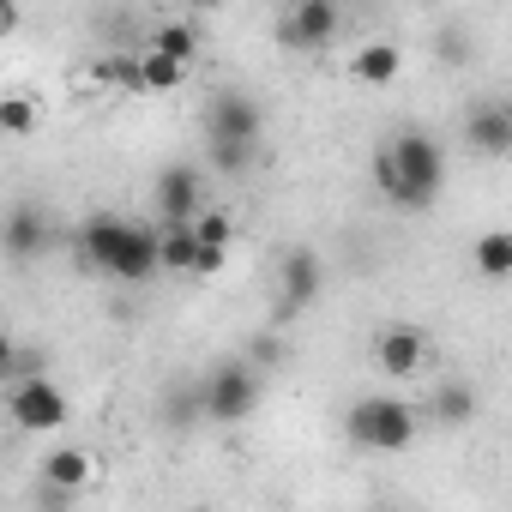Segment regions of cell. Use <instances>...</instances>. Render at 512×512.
<instances>
[{
	"label": "cell",
	"mask_w": 512,
	"mask_h": 512,
	"mask_svg": "<svg viewBox=\"0 0 512 512\" xmlns=\"http://www.w3.org/2000/svg\"><path fill=\"white\" fill-rule=\"evenodd\" d=\"M374 187L398 205V211H428L446 187V151L434 133H398L374 151Z\"/></svg>",
	"instance_id": "obj_1"
},
{
	"label": "cell",
	"mask_w": 512,
	"mask_h": 512,
	"mask_svg": "<svg viewBox=\"0 0 512 512\" xmlns=\"http://www.w3.org/2000/svg\"><path fill=\"white\" fill-rule=\"evenodd\" d=\"M416 428H422L416 404L392 398V392H368L344 410V434H350L356 452H404L416 440Z\"/></svg>",
	"instance_id": "obj_2"
},
{
	"label": "cell",
	"mask_w": 512,
	"mask_h": 512,
	"mask_svg": "<svg viewBox=\"0 0 512 512\" xmlns=\"http://www.w3.org/2000/svg\"><path fill=\"white\" fill-rule=\"evenodd\" d=\"M260 392H266V380H260V368H253V362H223L199 386V404H205L211 422H247L253 410H260Z\"/></svg>",
	"instance_id": "obj_3"
},
{
	"label": "cell",
	"mask_w": 512,
	"mask_h": 512,
	"mask_svg": "<svg viewBox=\"0 0 512 512\" xmlns=\"http://www.w3.org/2000/svg\"><path fill=\"white\" fill-rule=\"evenodd\" d=\"M338 37V0H290L278 19V49L290 55H320Z\"/></svg>",
	"instance_id": "obj_4"
},
{
	"label": "cell",
	"mask_w": 512,
	"mask_h": 512,
	"mask_svg": "<svg viewBox=\"0 0 512 512\" xmlns=\"http://www.w3.org/2000/svg\"><path fill=\"white\" fill-rule=\"evenodd\" d=\"M67 416H73V404H67V392L43 368L37 374H19V386H13V422L25 434H55Z\"/></svg>",
	"instance_id": "obj_5"
},
{
	"label": "cell",
	"mask_w": 512,
	"mask_h": 512,
	"mask_svg": "<svg viewBox=\"0 0 512 512\" xmlns=\"http://www.w3.org/2000/svg\"><path fill=\"white\" fill-rule=\"evenodd\" d=\"M272 278H278V320H296L302 308H314V302H320V284H326L314 247H290Z\"/></svg>",
	"instance_id": "obj_6"
},
{
	"label": "cell",
	"mask_w": 512,
	"mask_h": 512,
	"mask_svg": "<svg viewBox=\"0 0 512 512\" xmlns=\"http://www.w3.org/2000/svg\"><path fill=\"white\" fill-rule=\"evenodd\" d=\"M127 235H133V223L127 217H115V211H97V217H85V229H79V266H91V272H115V260H121V247H127Z\"/></svg>",
	"instance_id": "obj_7"
},
{
	"label": "cell",
	"mask_w": 512,
	"mask_h": 512,
	"mask_svg": "<svg viewBox=\"0 0 512 512\" xmlns=\"http://www.w3.org/2000/svg\"><path fill=\"white\" fill-rule=\"evenodd\" d=\"M374 362H380V374H392V380H416V374L428 368V332H422V326H386V332L374 338Z\"/></svg>",
	"instance_id": "obj_8"
},
{
	"label": "cell",
	"mask_w": 512,
	"mask_h": 512,
	"mask_svg": "<svg viewBox=\"0 0 512 512\" xmlns=\"http://www.w3.org/2000/svg\"><path fill=\"white\" fill-rule=\"evenodd\" d=\"M49 241H55V229H49V217L37 205H13L7 223H0V247H7V260H43Z\"/></svg>",
	"instance_id": "obj_9"
},
{
	"label": "cell",
	"mask_w": 512,
	"mask_h": 512,
	"mask_svg": "<svg viewBox=\"0 0 512 512\" xmlns=\"http://www.w3.org/2000/svg\"><path fill=\"white\" fill-rule=\"evenodd\" d=\"M211 133H223V139H260V133H266L260 97H247V91H217V97H211Z\"/></svg>",
	"instance_id": "obj_10"
},
{
	"label": "cell",
	"mask_w": 512,
	"mask_h": 512,
	"mask_svg": "<svg viewBox=\"0 0 512 512\" xmlns=\"http://www.w3.org/2000/svg\"><path fill=\"white\" fill-rule=\"evenodd\" d=\"M464 145L482 157H512V109L506 103H482L464 115Z\"/></svg>",
	"instance_id": "obj_11"
},
{
	"label": "cell",
	"mask_w": 512,
	"mask_h": 512,
	"mask_svg": "<svg viewBox=\"0 0 512 512\" xmlns=\"http://www.w3.org/2000/svg\"><path fill=\"white\" fill-rule=\"evenodd\" d=\"M43 482H49V500H55V506L73 500V494L91 482V452H85V446H55V452L43 458Z\"/></svg>",
	"instance_id": "obj_12"
},
{
	"label": "cell",
	"mask_w": 512,
	"mask_h": 512,
	"mask_svg": "<svg viewBox=\"0 0 512 512\" xmlns=\"http://www.w3.org/2000/svg\"><path fill=\"white\" fill-rule=\"evenodd\" d=\"M151 199H157V223H187L199 211V175L193 169H163Z\"/></svg>",
	"instance_id": "obj_13"
},
{
	"label": "cell",
	"mask_w": 512,
	"mask_h": 512,
	"mask_svg": "<svg viewBox=\"0 0 512 512\" xmlns=\"http://www.w3.org/2000/svg\"><path fill=\"white\" fill-rule=\"evenodd\" d=\"M109 278H121V284H151L157 278V223H133V235H127Z\"/></svg>",
	"instance_id": "obj_14"
},
{
	"label": "cell",
	"mask_w": 512,
	"mask_h": 512,
	"mask_svg": "<svg viewBox=\"0 0 512 512\" xmlns=\"http://www.w3.org/2000/svg\"><path fill=\"white\" fill-rule=\"evenodd\" d=\"M350 73H356L362 85L386 91V85L404 73V55H398V43H362V49H356V61H350Z\"/></svg>",
	"instance_id": "obj_15"
},
{
	"label": "cell",
	"mask_w": 512,
	"mask_h": 512,
	"mask_svg": "<svg viewBox=\"0 0 512 512\" xmlns=\"http://www.w3.org/2000/svg\"><path fill=\"white\" fill-rule=\"evenodd\" d=\"M470 260H476V278H488V284H506V278H512V235H506V229H488V235H476Z\"/></svg>",
	"instance_id": "obj_16"
},
{
	"label": "cell",
	"mask_w": 512,
	"mask_h": 512,
	"mask_svg": "<svg viewBox=\"0 0 512 512\" xmlns=\"http://www.w3.org/2000/svg\"><path fill=\"white\" fill-rule=\"evenodd\" d=\"M157 272H193V223H157Z\"/></svg>",
	"instance_id": "obj_17"
},
{
	"label": "cell",
	"mask_w": 512,
	"mask_h": 512,
	"mask_svg": "<svg viewBox=\"0 0 512 512\" xmlns=\"http://www.w3.org/2000/svg\"><path fill=\"white\" fill-rule=\"evenodd\" d=\"M205 151H211V169L223 175H247L260 163V139H223V133H205Z\"/></svg>",
	"instance_id": "obj_18"
},
{
	"label": "cell",
	"mask_w": 512,
	"mask_h": 512,
	"mask_svg": "<svg viewBox=\"0 0 512 512\" xmlns=\"http://www.w3.org/2000/svg\"><path fill=\"white\" fill-rule=\"evenodd\" d=\"M428 416H434L440 428H464V422L476 416V392H470L464 380H446V386L434 392V404H428Z\"/></svg>",
	"instance_id": "obj_19"
},
{
	"label": "cell",
	"mask_w": 512,
	"mask_h": 512,
	"mask_svg": "<svg viewBox=\"0 0 512 512\" xmlns=\"http://www.w3.org/2000/svg\"><path fill=\"white\" fill-rule=\"evenodd\" d=\"M37 127H43V109H37V97H25V91L0 97V139H31Z\"/></svg>",
	"instance_id": "obj_20"
},
{
	"label": "cell",
	"mask_w": 512,
	"mask_h": 512,
	"mask_svg": "<svg viewBox=\"0 0 512 512\" xmlns=\"http://www.w3.org/2000/svg\"><path fill=\"white\" fill-rule=\"evenodd\" d=\"M139 79H145V91H181L187 61H175V55H163V49H145V55H139Z\"/></svg>",
	"instance_id": "obj_21"
},
{
	"label": "cell",
	"mask_w": 512,
	"mask_h": 512,
	"mask_svg": "<svg viewBox=\"0 0 512 512\" xmlns=\"http://www.w3.org/2000/svg\"><path fill=\"white\" fill-rule=\"evenodd\" d=\"M151 49H163V55H175V61L193 67V55H199V31H193V25H163V31H151Z\"/></svg>",
	"instance_id": "obj_22"
},
{
	"label": "cell",
	"mask_w": 512,
	"mask_h": 512,
	"mask_svg": "<svg viewBox=\"0 0 512 512\" xmlns=\"http://www.w3.org/2000/svg\"><path fill=\"white\" fill-rule=\"evenodd\" d=\"M193 241H211V247H235V217L229 211H193Z\"/></svg>",
	"instance_id": "obj_23"
},
{
	"label": "cell",
	"mask_w": 512,
	"mask_h": 512,
	"mask_svg": "<svg viewBox=\"0 0 512 512\" xmlns=\"http://www.w3.org/2000/svg\"><path fill=\"white\" fill-rule=\"evenodd\" d=\"M97 79H109V85H121V91H145V79H139V55H115V61H103Z\"/></svg>",
	"instance_id": "obj_24"
},
{
	"label": "cell",
	"mask_w": 512,
	"mask_h": 512,
	"mask_svg": "<svg viewBox=\"0 0 512 512\" xmlns=\"http://www.w3.org/2000/svg\"><path fill=\"white\" fill-rule=\"evenodd\" d=\"M229 260V247H211V241H193V272L187 278H217Z\"/></svg>",
	"instance_id": "obj_25"
},
{
	"label": "cell",
	"mask_w": 512,
	"mask_h": 512,
	"mask_svg": "<svg viewBox=\"0 0 512 512\" xmlns=\"http://www.w3.org/2000/svg\"><path fill=\"white\" fill-rule=\"evenodd\" d=\"M199 416H205L199 392H187V398H175V404H169V422H181V428H187V422H199Z\"/></svg>",
	"instance_id": "obj_26"
},
{
	"label": "cell",
	"mask_w": 512,
	"mask_h": 512,
	"mask_svg": "<svg viewBox=\"0 0 512 512\" xmlns=\"http://www.w3.org/2000/svg\"><path fill=\"white\" fill-rule=\"evenodd\" d=\"M19 31V0H0V43Z\"/></svg>",
	"instance_id": "obj_27"
},
{
	"label": "cell",
	"mask_w": 512,
	"mask_h": 512,
	"mask_svg": "<svg viewBox=\"0 0 512 512\" xmlns=\"http://www.w3.org/2000/svg\"><path fill=\"white\" fill-rule=\"evenodd\" d=\"M13 362H19V344L0 332V380H13Z\"/></svg>",
	"instance_id": "obj_28"
},
{
	"label": "cell",
	"mask_w": 512,
	"mask_h": 512,
	"mask_svg": "<svg viewBox=\"0 0 512 512\" xmlns=\"http://www.w3.org/2000/svg\"><path fill=\"white\" fill-rule=\"evenodd\" d=\"M199 7H217V0H199Z\"/></svg>",
	"instance_id": "obj_29"
}]
</instances>
